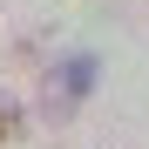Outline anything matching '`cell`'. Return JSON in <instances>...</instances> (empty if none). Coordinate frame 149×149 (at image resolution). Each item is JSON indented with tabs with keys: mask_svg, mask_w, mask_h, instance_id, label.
<instances>
[{
	"mask_svg": "<svg viewBox=\"0 0 149 149\" xmlns=\"http://www.w3.org/2000/svg\"><path fill=\"white\" fill-rule=\"evenodd\" d=\"M14 136H20V109H14V102H0V142H14Z\"/></svg>",
	"mask_w": 149,
	"mask_h": 149,
	"instance_id": "obj_2",
	"label": "cell"
},
{
	"mask_svg": "<svg viewBox=\"0 0 149 149\" xmlns=\"http://www.w3.org/2000/svg\"><path fill=\"white\" fill-rule=\"evenodd\" d=\"M95 74H102V61H95V54H61L54 68L41 74V115H54V122H68L74 109L88 102Z\"/></svg>",
	"mask_w": 149,
	"mask_h": 149,
	"instance_id": "obj_1",
	"label": "cell"
}]
</instances>
